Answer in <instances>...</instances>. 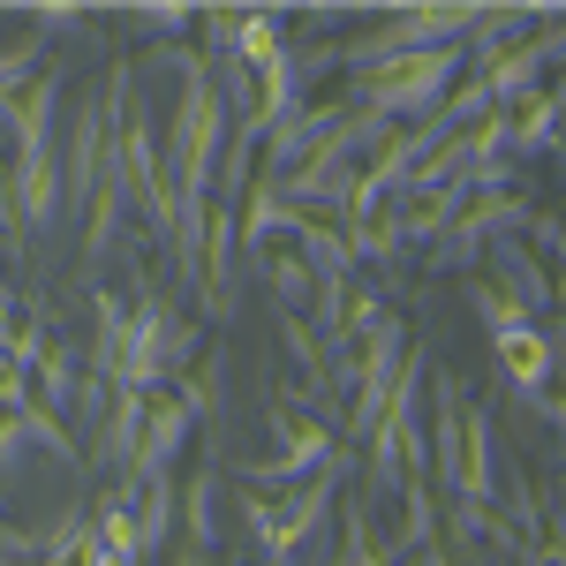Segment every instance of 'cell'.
<instances>
[{
    "label": "cell",
    "mask_w": 566,
    "mask_h": 566,
    "mask_svg": "<svg viewBox=\"0 0 566 566\" xmlns=\"http://www.w3.org/2000/svg\"><path fill=\"white\" fill-rule=\"evenodd\" d=\"M61 98H69V69L45 61L39 76L0 106V122H8V136H15V159H8L15 219L39 227V234L61 219V144H53V129H61Z\"/></svg>",
    "instance_id": "cell-2"
},
{
    "label": "cell",
    "mask_w": 566,
    "mask_h": 566,
    "mask_svg": "<svg viewBox=\"0 0 566 566\" xmlns=\"http://www.w3.org/2000/svg\"><path fill=\"white\" fill-rule=\"evenodd\" d=\"M423 392H431V355L408 348V355H400V378H392V392H386V408H378V423H370V438H363V453H370V483H378L386 499L408 476H431Z\"/></svg>",
    "instance_id": "cell-3"
},
{
    "label": "cell",
    "mask_w": 566,
    "mask_h": 566,
    "mask_svg": "<svg viewBox=\"0 0 566 566\" xmlns=\"http://www.w3.org/2000/svg\"><path fill=\"white\" fill-rule=\"evenodd\" d=\"M39 69H45V39H39V31H31V39H8V45H0V106H8L15 91L31 84Z\"/></svg>",
    "instance_id": "cell-21"
},
{
    "label": "cell",
    "mask_w": 566,
    "mask_h": 566,
    "mask_svg": "<svg viewBox=\"0 0 566 566\" xmlns=\"http://www.w3.org/2000/svg\"><path fill=\"white\" fill-rule=\"evenodd\" d=\"M333 129H340V98H303V106H295V114H287L272 136H258V159H264L258 175H264V181L295 175V167H303V159H310V151H317Z\"/></svg>",
    "instance_id": "cell-12"
},
{
    "label": "cell",
    "mask_w": 566,
    "mask_h": 566,
    "mask_svg": "<svg viewBox=\"0 0 566 566\" xmlns=\"http://www.w3.org/2000/svg\"><path fill=\"white\" fill-rule=\"evenodd\" d=\"M552 144H559V91L544 84V91H528L522 106H506V151H514V159H522V151L544 159Z\"/></svg>",
    "instance_id": "cell-17"
},
{
    "label": "cell",
    "mask_w": 566,
    "mask_h": 566,
    "mask_svg": "<svg viewBox=\"0 0 566 566\" xmlns=\"http://www.w3.org/2000/svg\"><path fill=\"white\" fill-rule=\"evenodd\" d=\"M340 469H348V453H340L333 469L303 476L295 491H280V499H272V491H242V528H250V544L264 552V566H287L310 536L325 528L333 499H340Z\"/></svg>",
    "instance_id": "cell-4"
},
{
    "label": "cell",
    "mask_w": 566,
    "mask_h": 566,
    "mask_svg": "<svg viewBox=\"0 0 566 566\" xmlns=\"http://www.w3.org/2000/svg\"><path fill=\"white\" fill-rule=\"evenodd\" d=\"M91 536L114 552L122 566H144V552H136V483H114L106 499H98V514H91Z\"/></svg>",
    "instance_id": "cell-18"
},
{
    "label": "cell",
    "mask_w": 566,
    "mask_h": 566,
    "mask_svg": "<svg viewBox=\"0 0 566 566\" xmlns=\"http://www.w3.org/2000/svg\"><path fill=\"white\" fill-rule=\"evenodd\" d=\"M175 528L189 536L197 559H219V461H205V469L189 476V491L175 499Z\"/></svg>",
    "instance_id": "cell-15"
},
{
    "label": "cell",
    "mask_w": 566,
    "mask_h": 566,
    "mask_svg": "<svg viewBox=\"0 0 566 566\" xmlns=\"http://www.w3.org/2000/svg\"><path fill=\"white\" fill-rule=\"evenodd\" d=\"M91 325H98V340H91V378H106V386H129V392H167L197 363L205 348V333L181 317L151 280H136V295H106V287H91Z\"/></svg>",
    "instance_id": "cell-1"
},
{
    "label": "cell",
    "mask_w": 566,
    "mask_h": 566,
    "mask_svg": "<svg viewBox=\"0 0 566 566\" xmlns=\"http://www.w3.org/2000/svg\"><path fill=\"white\" fill-rule=\"evenodd\" d=\"M181 566H219V559H197V552H189V559H181Z\"/></svg>",
    "instance_id": "cell-28"
},
{
    "label": "cell",
    "mask_w": 566,
    "mask_h": 566,
    "mask_svg": "<svg viewBox=\"0 0 566 566\" xmlns=\"http://www.w3.org/2000/svg\"><path fill=\"white\" fill-rule=\"evenodd\" d=\"M189 431H197V416L175 400V386L151 392L144 431H136V453H129V476H122V483H159V476H175V461H181V446H189Z\"/></svg>",
    "instance_id": "cell-11"
},
{
    "label": "cell",
    "mask_w": 566,
    "mask_h": 566,
    "mask_svg": "<svg viewBox=\"0 0 566 566\" xmlns=\"http://www.w3.org/2000/svg\"><path fill=\"white\" fill-rule=\"evenodd\" d=\"M258 272H264V287H272V310H303L310 303V272H303L295 250H264Z\"/></svg>",
    "instance_id": "cell-20"
},
{
    "label": "cell",
    "mask_w": 566,
    "mask_h": 566,
    "mask_svg": "<svg viewBox=\"0 0 566 566\" xmlns=\"http://www.w3.org/2000/svg\"><path fill=\"white\" fill-rule=\"evenodd\" d=\"M15 317H23V295H15V287H8V280H0V348H8V340H15Z\"/></svg>",
    "instance_id": "cell-27"
},
{
    "label": "cell",
    "mask_w": 566,
    "mask_h": 566,
    "mask_svg": "<svg viewBox=\"0 0 566 566\" xmlns=\"http://www.w3.org/2000/svg\"><path fill=\"white\" fill-rule=\"evenodd\" d=\"M0 250H23V219H15V181H8V151H0Z\"/></svg>",
    "instance_id": "cell-24"
},
{
    "label": "cell",
    "mask_w": 566,
    "mask_h": 566,
    "mask_svg": "<svg viewBox=\"0 0 566 566\" xmlns=\"http://www.w3.org/2000/svg\"><path fill=\"white\" fill-rule=\"evenodd\" d=\"M0 408H15V416L31 408V378H23V370H15L8 355H0Z\"/></svg>",
    "instance_id": "cell-26"
},
{
    "label": "cell",
    "mask_w": 566,
    "mask_h": 566,
    "mask_svg": "<svg viewBox=\"0 0 566 566\" xmlns=\"http://www.w3.org/2000/svg\"><path fill=\"white\" fill-rule=\"evenodd\" d=\"M264 431H272V461H227V469H242V491H295L303 476H317V469H333L340 461V446H333V431L310 416L295 392H272V408H264Z\"/></svg>",
    "instance_id": "cell-6"
},
{
    "label": "cell",
    "mask_w": 566,
    "mask_h": 566,
    "mask_svg": "<svg viewBox=\"0 0 566 566\" xmlns=\"http://www.w3.org/2000/svg\"><path fill=\"white\" fill-rule=\"evenodd\" d=\"M491 348H499V370L514 378V392H522V400H536V416H544V423H559V400H552L559 340H552V325H514V333H491Z\"/></svg>",
    "instance_id": "cell-10"
},
{
    "label": "cell",
    "mask_w": 566,
    "mask_h": 566,
    "mask_svg": "<svg viewBox=\"0 0 566 566\" xmlns=\"http://www.w3.org/2000/svg\"><path fill=\"white\" fill-rule=\"evenodd\" d=\"M175 400L205 423V431H227V348H197V363L175 378Z\"/></svg>",
    "instance_id": "cell-14"
},
{
    "label": "cell",
    "mask_w": 566,
    "mask_h": 566,
    "mask_svg": "<svg viewBox=\"0 0 566 566\" xmlns=\"http://www.w3.org/2000/svg\"><path fill=\"white\" fill-rule=\"evenodd\" d=\"M461 76V45H438V53H400L386 69H363L355 76V98H363V114H378V122H431L438 98L453 91Z\"/></svg>",
    "instance_id": "cell-5"
},
{
    "label": "cell",
    "mask_w": 566,
    "mask_h": 566,
    "mask_svg": "<svg viewBox=\"0 0 566 566\" xmlns=\"http://www.w3.org/2000/svg\"><path fill=\"white\" fill-rule=\"evenodd\" d=\"M31 566H122V559L91 536V514H84V506H69L61 522L45 528V544H39V559H31Z\"/></svg>",
    "instance_id": "cell-16"
},
{
    "label": "cell",
    "mask_w": 566,
    "mask_h": 566,
    "mask_svg": "<svg viewBox=\"0 0 566 566\" xmlns=\"http://www.w3.org/2000/svg\"><path fill=\"white\" fill-rule=\"evenodd\" d=\"M469 303H476V317L491 325V333H514V325H536V310H522L514 295H506V287H476Z\"/></svg>",
    "instance_id": "cell-22"
},
{
    "label": "cell",
    "mask_w": 566,
    "mask_h": 566,
    "mask_svg": "<svg viewBox=\"0 0 566 566\" xmlns=\"http://www.w3.org/2000/svg\"><path fill=\"white\" fill-rule=\"evenodd\" d=\"M446 499H453V506H499V423H491L483 400L461 408V453H453Z\"/></svg>",
    "instance_id": "cell-9"
},
{
    "label": "cell",
    "mask_w": 566,
    "mask_h": 566,
    "mask_svg": "<svg viewBox=\"0 0 566 566\" xmlns=\"http://www.w3.org/2000/svg\"><path fill=\"white\" fill-rule=\"evenodd\" d=\"M167 536H175V476L136 483V552H144V566L159 559Z\"/></svg>",
    "instance_id": "cell-19"
},
{
    "label": "cell",
    "mask_w": 566,
    "mask_h": 566,
    "mask_svg": "<svg viewBox=\"0 0 566 566\" xmlns=\"http://www.w3.org/2000/svg\"><path fill=\"white\" fill-rule=\"evenodd\" d=\"M23 453H31V438H23V416H15V408H0V483L23 476Z\"/></svg>",
    "instance_id": "cell-23"
},
{
    "label": "cell",
    "mask_w": 566,
    "mask_h": 566,
    "mask_svg": "<svg viewBox=\"0 0 566 566\" xmlns=\"http://www.w3.org/2000/svg\"><path fill=\"white\" fill-rule=\"evenodd\" d=\"M144 408L151 392H129V386H106V408L91 416V461L129 476V453H136V431H144Z\"/></svg>",
    "instance_id": "cell-13"
},
{
    "label": "cell",
    "mask_w": 566,
    "mask_h": 566,
    "mask_svg": "<svg viewBox=\"0 0 566 566\" xmlns=\"http://www.w3.org/2000/svg\"><path fill=\"white\" fill-rule=\"evenodd\" d=\"M506 227H528V197L522 189H476L461 212L446 219V234L431 242V258L438 264H476L483 242H499Z\"/></svg>",
    "instance_id": "cell-8"
},
{
    "label": "cell",
    "mask_w": 566,
    "mask_h": 566,
    "mask_svg": "<svg viewBox=\"0 0 566 566\" xmlns=\"http://www.w3.org/2000/svg\"><path fill=\"white\" fill-rule=\"evenodd\" d=\"M39 544H45V536H31V528H15L8 514H0V552H8L15 566H31V559H39Z\"/></svg>",
    "instance_id": "cell-25"
},
{
    "label": "cell",
    "mask_w": 566,
    "mask_h": 566,
    "mask_svg": "<svg viewBox=\"0 0 566 566\" xmlns=\"http://www.w3.org/2000/svg\"><path fill=\"white\" fill-rule=\"evenodd\" d=\"M122 181H129V205H144V219H151V242H167L175 234V181H167L159 122L144 98H129V114H122Z\"/></svg>",
    "instance_id": "cell-7"
}]
</instances>
